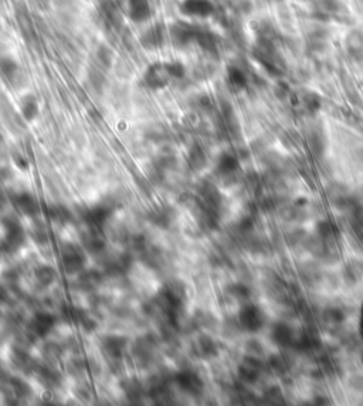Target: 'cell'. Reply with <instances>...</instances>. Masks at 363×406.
I'll return each instance as SVG.
<instances>
[{
  "mask_svg": "<svg viewBox=\"0 0 363 406\" xmlns=\"http://www.w3.org/2000/svg\"><path fill=\"white\" fill-rule=\"evenodd\" d=\"M3 225H5V229H6L5 239H3V243H2L3 250H6L9 253H15L17 250H20L26 242L25 229L22 228V225L13 218H6L3 220Z\"/></svg>",
  "mask_w": 363,
  "mask_h": 406,
  "instance_id": "cell-2",
  "label": "cell"
},
{
  "mask_svg": "<svg viewBox=\"0 0 363 406\" xmlns=\"http://www.w3.org/2000/svg\"><path fill=\"white\" fill-rule=\"evenodd\" d=\"M0 71L9 81H13L16 78V75H19L20 70H19V64L15 60H12L10 57H5L0 60Z\"/></svg>",
  "mask_w": 363,
  "mask_h": 406,
  "instance_id": "cell-14",
  "label": "cell"
},
{
  "mask_svg": "<svg viewBox=\"0 0 363 406\" xmlns=\"http://www.w3.org/2000/svg\"><path fill=\"white\" fill-rule=\"evenodd\" d=\"M111 212H112L111 211V208H108V206H102V205L94 206L91 211H88L87 216H85V219H87V222L91 223L92 226L101 228V226H104L105 222H106L108 218L111 216Z\"/></svg>",
  "mask_w": 363,
  "mask_h": 406,
  "instance_id": "cell-12",
  "label": "cell"
},
{
  "mask_svg": "<svg viewBox=\"0 0 363 406\" xmlns=\"http://www.w3.org/2000/svg\"><path fill=\"white\" fill-rule=\"evenodd\" d=\"M179 12L186 19L204 20L214 13V6L211 0H182L179 5Z\"/></svg>",
  "mask_w": 363,
  "mask_h": 406,
  "instance_id": "cell-3",
  "label": "cell"
},
{
  "mask_svg": "<svg viewBox=\"0 0 363 406\" xmlns=\"http://www.w3.org/2000/svg\"><path fill=\"white\" fill-rule=\"evenodd\" d=\"M13 205L16 206V209L20 213H23L26 216H34L39 208H37V203L34 200L30 193H17L13 196Z\"/></svg>",
  "mask_w": 363,
  "mask_h": 406,
  "instance_id": "cell-11",
  "label": "cell"
},
{
  "mask_svg": "<svg viewBox=\"0 0 363 406\" xmlns=\"http://www.w3.org/2000/svg\"><path fill=\"white\" fill-rule=\"evenodd\" d=\"M235 166H237V161L234 159L231 155H223V156L220 158V162H218L220 171L230 172L233 171Z\"/></svg>",
  "mask_w": 363,
  "mask_h": 406,
  "instance_id": "cell-19",
  "label": "cell"
},
{
  "mask_svg": "<svg viewBox=\"0 0 363 406\" xmlns=\"http://www.w3.org/2000/svg\"><path fill=\"white\" fill-rule=\"evenodd\" d=\"M166 37V29L162 25H154L148 27L141 36V44L148 50H156L163 46Z\"/></svg>",
  "mask_w": 363,
  "mask_h": 406,
  "instance_id": "cell-6",
  "label": "cell"
},
{
  "mask_svg": "<svg viewBox=\"0 0 363 406\" xmlns=\"http://www.w3.org/2000/svg\"><path fill=\"white\" fill-rule=\"evenodd\" d=\"M98 281H99V277L95 273H92V271H89L87 274L81 276L80 278V283H82L84 288L85 287H95L98 284Z\"/></svg>",
  "mask_w": 363,
  "mask_h": 406,
  "instance_id": "cell-20",
  "label": "cell"
},
{
  "mask_svg": "<svg viewBox=\"0 0 363 406\" xmlns=\"http://www.w3.org/2000/svg\"><path fill=\"white\" fill-rule=\"evenodd\" d=\"M36 278L43 285H50L56 280V271L49 266H41L36 270Z\"/></svg>",
  "mask_w": 363,
  "mask_h": 406,
  "instance_id": "cell-16",
  "label": "cell"
},
{
  "mask_svg": "<svg viewBox=\"0 0 363 406\" xmlns=\"http://www.w3.org/2000/svg\"><path fill=\"white\" fill-rule=\"evenodd\" d=\"M273 2H280V0H273Z\"/></svg>",
  "mask_w": 363,
  "mask_h": 406,
  "instance_id": "cell-21",
  "label": "cell"
},
{
  "mask_svg": "<svg viewBox=\"0 0 363 406\" xmlns=\"http://www.w3.org/2000/svg\"><path fill=\"white\" fill-rule=\"evenodd\" d=\"M20 113L26 121H34L40 114V106H39L37 98L33 94H26L25 97L20 99Z\"/></svg>",
  "mask_w": 363,
  "mask_h": 406,
  "instance_id": "cell-10",
  "label": "cell"
},
{
  "mask_svg": "<svg viewBox=\"0 0 363 406\" xmlns=\"http://www.w3.org/2000/svg\"><path fill=\"white\" fill-rule=\"evenodd\" d=\"M151 220L154 222L156 226H159V228H168L170 223H172V220H173V211L170 208H168V206L159 208V209L152 212Z\"/></svg>",
  "mask_w": 363,
  "mask_h": 406,
  "instance_id": "cell-13",
  "label": "cell"
},
{
  "mask_svg": "<svg viewBox=\"0 0 363 406\" xmlns=\"http://www.w3.org/2000/svg\"><path fill=\"white\" fill-rule=\"evenodd\" d=\"M128 345V340L122 335H106L102 340V349L108 357L119 359Z\"/></svg>",
  "mask_w": 363,
  "mask_h": 406,
  "instance_id": "cell-9",
  "label": "cell"
},
{
  "mask_svg": "<svg viewBox=\"0 0 363 406\" xmlns=\"http://www.w3.org/2000/svg\"><path fill=\"white\" fill-rule=\"evenodd\" d=\"M61 263H63L67 273L74 274V273H78L84 268L85 256L82 254L78 247H75L73 244H65L61 249Z\"/></svg>",
  "mask_w": 363,
  "mask_h": 406,
  "instance_id": "cell-4",
  "label": "cell"
},
{
  "mask_svg": "<svg viewBox=\"0 0 363 406\" xmlns=\"http://www.w3.org/2000/svg\"><path fill=\"white\" fill-rule=\"evenodd\" d=\"M56 325V318L49 313H37L34 317L30 320L29 324V330L34 334L36 337L43 338L53 330V327Z\"/></svg>",
  "mask_w": 363,
  "mask_h": 406,
  "instance_id": "cell-7",
  "label": "cell"
},
{
  "mask_svg": "<svg viewBox=\"0 0 363 406\" xmlns=\"http://www.w3.org/2000/svg\"><path fill=\"white\" fill-rule=\"evenodd\" d=\"M347 49L350 53H359L363 50V36L362 33L353 32L347 36Z\"/></svg>",
  "mask_w": 363,
  "mask_h": 406,
  "instance_id": "cell-17",
  "label": "cell"
},
{
  "mask_svg": "<svg viewBox=\"0 0 363 406\" xmlns=\"http://www.w3.org/2000/svg\"><path fill=\"white\" fill-rule=\"evenodd\" d=\"M185 67L179 61H156L152 63L144 73V85L151 89H162L169 85L172 80L185 77Z\"/></svg>",
  "mask_w": 363,
  "mask_h": 406,
  "instance_id": "cell-1",
  "label": "cell"
},
{
  "mask_svg": "<svg viewBox=\"0 0 363 406\" xmlns=\"http://www.w3.org/2000/svg\"><path fill=\"white\" fill-rule=\"evenodd\" d=\"M50 215L58 223H67V222L71 220V213L67 211L64 206H51L50 208Z\"/></svg>",
  "mask_w": 363,
  "mask_h": 406,
  "instance_id": "cell-18",
  "label": "cell"
},
{
  "mask_svg": "<svg viewBox=\"0 0 363 406\" xmlns=\"http://www.w3.org/2000/svg\"><path fill=\"white\" fill-rule=\"evenodd\" d=\"M127 13L132 22L142 23L152 16V6L149 0H127Z\"/></svg>",
  "mask_w": 363,
  "mask_h": 406,
  "instance_id": "cell-5",
  "label": "cell"
},
{
  "mask_svg": "<svg viewBox=\"0 0 363 406\" xmlns=\"http://www.w3.org/2000/svg\"><path fill=\"white\" fill-rule=\"evenodd\" d=\"M227 78H228L230 85H233L234 88L240 89L247 84V77H246V74L243 73L238 67H234V65L228 68V71H227Z\"/></svg>",
  "mask_w": 363,
  "mask_h": 406,
  "instance_id": "cell-15",
  "label": "cell"
},
{
  "mask_svg": "<svg viewBox=\"0 0 363 406\" xmlns=\"http://www.w3.org/2000/svg\"><path fill=\"white\" fill-rule=\"evenodd\" d=\"M175 381L178 383V386L182 390H185L190 395H197L200 393L203 389V382L199 378V375H196L192 371H182L176 375Z\"/></svg>",
  "mask_w": 363,
  "mask_h": 406,
  "instance_id": "cell-8",
  "label": "cell"
}]
</instances>
